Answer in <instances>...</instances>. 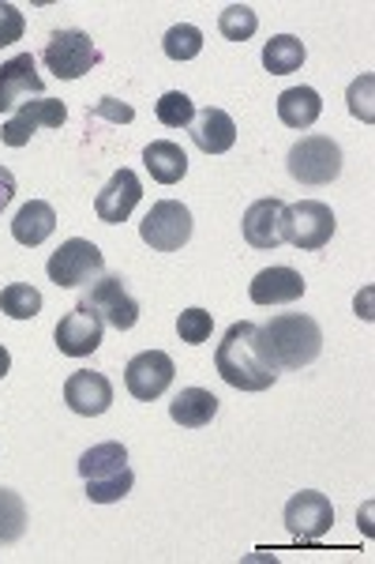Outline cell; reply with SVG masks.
<instances>
[{
    "label": "cell",
    "mask_w": 375,
    "mask_h": 564,
    "mask_svg": "<svg viewBox=\"0 0 375 564\" xmlns=\"http://www.w3.org/2000/svg\"><path fill=\"white\" fill-rule=\"evenodd\" d=\"M214 369L236 391H267L278 380V369L271 366L267 350L260 343V327L241 321L230 324L214 350Z\"/></svg>",
    "instance_id": "1"
},
{
    "label": "cell",
    "mask_w": 375,
    "mask_h": 564,
    "mask_svg": "<svg viewBox=\"0 0 375 564\" xmlns=\"http://www.w3.org/2000/svg\"><path fill=\"white\" fill-rule=\"evenodd\" d=\"M260 343L274 369H305L323 354V327L308 313H278L260 327Z\"/></svg>",
    "instance_id": "2"
},
{
    "label": "cell",
    "mask_w": 375,
    "mask_h": 564,
    "mask_svg": "<svg viewBox=\"0 0 375 564\" xmlns=\"http://www.w3.org/2000/svg\"><path fill=\"white\" fill-rule=\"evenodd\" d=\"M79 475L87 481V497L95 505H117L132 494L135 475L128 467V448L117 441H102L79 456Z\"/></svg>",
    "instance_id": "3"
},
{
    "label": "cell",
    "mask_w": 375,
    "mask_h": 564,
    "mask_svg": "<svg viewBox=\"0 0 375 564\" xmlns=\"http://www.w3.org/2000/svg\"><path fill=\"white\" fill-rule=\"evenodd\" d=\"M42 61L57 79H79V76H87L90 68L102 65V50H98L87 31L68 26V31L49 34V42H45V50H42Z\"/></svg>",
    "instance_id": "4"
},
{
    "label": "cell",
    "mask_w": 375,
    "mask_h": 564,
    "mask_svg": "<svg viewBox=\"0 0 375 564\" xmlns=\"http://www.w3.org/2000/svg\"><path fill=\"white\" fill-rule=\"evenodd\" d=\"M289 177L300 181V185H331L342 174V148L331 140V135H305L289 148Z\"/></svg>",
    "instance_id": "5"
},
{
    "label": "cell",
    "mask_w": 375,
    "mask_h": 564,
    "mask_svg": "<svg viewBox=\"0 0 375 564\" xmlns=\"http://www.w3.org/2000/svg\"><path fill=\"white\" fill-rule=\"evenodd\" d=\"M102 268H106V257L95 241L71 238L49 257V263H45V275H49V282H57L60 290H76L95 275H102Z\"/></svg>",
    "instance_id": "6"
},
{
    "label": "cell",
    "mask_w": 375,
    "mask_h": 564,
    "mask_svg": "<svg viewBox=\"0 0 375 564\" xmlns=\"http://www.w3.org/2000/svg\"><path fill=\"white\" fill-rule=\"evenodd\" d=\"M140 238L154 252H177L191 238V212L180 199H158L140 223Z\"/></svg>",
    "instance_id": "7"
},
{
    "label": "cell",
    "mask_w": 375,
    "mask_h": 564,
    "mask_svg": "<svg viewBox=\"0 0 375 564\" xmlns=\"http://www.w3.org/2000/svg\"><path fill=\"white\" fill-rule=\"evenodd\" d=\"M334 230H338L334 212L327 204H319V199H300V204L286 207V241L293 249H305V252L323 249L334 238Z\"/></svg>",
    "instance_id": "8"
},
{
    "label": "cell",
    "mask_w": 375,
    "mask_h": 564,
    "mask_svg": "<svg viewBox=\"0 0 375 564\" xmlns=\"http://www.w3.org/2000/svg\"><path fill=\"white\" fill-rule=\"evenodd\" d=\"M79 302H87L102 316V324L117 327V332H132V327L140 324V302L124 290L121 275H102L98 282H90V290Z\"/></svg>",
    "instance_id": "9"
},
{
    "label": "cell",
    "mask_w": 375,
    "mask_h": 564,
    "mask_svg": "<svg viewBox=\"0 0 375 564\" xmlns=\"http://www.w3.org/2000/svg\"><path fill=\"white\" fill-rule=\"evenodd\" d=\"M286 527L297 542H319L334 527L331 497L316 494V489H300V494H293L289 505H286Z\"/></svg>",
    "instance_id": "10"
},
{
    "label": "cell",
    "mask_w": 375,
    "mask_h": 564,
    "mask_svg": "<svg viewBox=\"0 0 375 564\" xmlns=\"http://www.w3.org/2000/svg\"><path fill=\"white\" fill-rule=\"evenodd\" d=\"M64 121H68V106H64L60 98H34V102H23L8 117L4 129H0V140H4L8 148H23V143H31V135L38 129H60Z\"/></svg>",
    "instance_id": "11"
},
{
    "label": "cell",
    "mask_w": 375,
    "mask_h": 564,
    "mask_svg": "<svg viewBox=\"0 0 375 564\" xmlns=\"http://www.w3.org/2000/svg\"><path fill=\"white\" fill-rule=\"evenodd\" d=\"M173 372H177V366H173L169 354L143 350V354H135V358L128 361L124 384H128V391H132V399H140V403H151V399H162L169 391Z\"/></svg>",
    "instance_id": "12"
},
{
    "label": "cell",
    "mask_w": 375,
    "mask_h": 564,
    "mask_svg": "<svg viewBox=\"0 0 375 564\" xmlns=\"http://www.w3.org/2000/svg\"><path fill=\"white\" fill-rule=\"evenodd\" d=\"M102 332H106L102 316H98L87 302H79L57 324L53 339H57V350L68 354V358H87V354H95L98 347H102Z\"/></svg>",
    "instance_id": "13"
},
{
    "label": "cell",
    "mask_w": 375,
    "mask_h": 564,
    "mask_svg": "<svg viewBox=\"0 0 375 564\" xmlns=\"http://www.w3.org/2000/svg\"><path fill=\"white\" fill-rule=\"evenodd\" d=\"M42 87L45 84L31 53H20V57L4 61V65H0V113L12 117L23 102L42 98Z\"/></svg>",
    "instance_id": "14"
},
{
    "label": "cell",
    "mask_w": 375,
    "mask_h": 564,
    "mask_svg": "<svg viewBox=\"0 0 375 564\" xmlns=\"http://www.w3.org/2000/svg\"><path fill=\"white\" fill-rule=\"evenodd\" d=\"M64 403L71 406V414L79 417H98L113 406V384L106 372L95 369H76L64 380Z\"/></svg>",
    "instance_id": "15"
},
{
    "label": "cell",
    "mask_w": 375,
    "mask_h": 564,
    "mask_svg": "<svg viewBox=\"0 0 375 564\" xmlns=\"http://www.w3.org/2000/svg\"><path fill=\"white\" fill-rule=\"evenodd\" d=\"M241 230H244V241H249L252 249H260V252L278 249V245L286 241V204L274 199V196L255 199L249 212H244Z\"/></svg>",
    "instance_id": "16"
},
{
    "label": "cell",
    "mask_w": 375,
    "mask_h": 564,
    "mask_svg": "<svg viewBox=\"0 0 375 564\" xmlns=\"http://www.w3.org/2000/svg\"><path fill=\"white\" fill-rule=\"evenodd\" d=\"M143 199V185L135 177V170H117L106 181V188L95 196V212L106 226H121L128 215L135 212V204Z\"/></svg>",
    "instance_id": "17"
},
{
    "label": "cell",
    "mask_w": 375,
    "mask_h": 564,
    "mask_svg": "<svg viewBox=\"0 0 375 564\" xmlns=\"http://www.w3.org/2000/svg\"><path fill=\"white\" fill-rule=\"evenodd\" d=\"M249 297L255 305H289L297 297H305V279L293 268H263L252 279Z\"/></svg>",
    "instance_id": "18"
},
{
    "label": "cell",
    "mask_w": 375,
    "mask_h": 564,
    "mask_svg": "<svg viewBox=\"0 0 375 564\" xmlns=\"http://www.w3.org/2000/svg\"><path fill=\"white\" fill-rule=\"evenodd\" d=\"M191 140H196V148L203 154H225L236 143L233 117L214 106L199 109V113L191 117Z\"/></svg>",
    "instance_id": "19"
},
{
    "label": "cell",
    "mask_w": 375,
    "mask_h": 564,
    "mask_svg": "<svg viewBox=\"0 0 375 564\" xmlns=\"http://www.w3.org/2000/svg\"><path fill=\"white\" fill-rule=\"evenodd\" d=\"M53 230H57V212L45 199H31L12 218V238L26 245V249H38L42 241H49Z\"/></svg>",
    "instance_id": "20"
},
{
    "label": "cell",
    "mask_w": 375,
    "mask_h": 564,
    "mask_svg": "<svg viewBox=\"0 0 375 564\" xmlns=\"http://www.w3.org/2000/svg\"><path fill=\"white\" fill-rule=\"evenodd\" d=\"M319 113H323V98H319L316 87H289L278 95V121L286 124V129H312L319 121Z\"/></svg>",
    "instance_id": "21"
},
{
    "label": "cell",
    "mask_w": 375,
    "mask_h": 564,
    "mask_svg": "<svg viewBox=\"0 0 375 564\" xmlns=\"http://www.w3.org/2000/svg\"><path fill=\"white\" fill-rule=\"evenodd\" d=\"M218 414V395L207 388H180L177 399L169 403V417L185 430H203Z\"/></svg>",
    "instance_id": "22"
},
{
    "label": "cell",
    "mask_w": 375,
    "mask_h": 564,
    "mask_svg": "<svg viewBox=\"0 0 375 564\" xmlns=\"http://www.w3.org/2000/svg\"><path fill=\"white\" fill-rule=\"evenodd\" d=\"M143 162L158 185H177V181L188 174V154L173 140H154L151 148L143 151Z\"/></svg>",
    "instance_id": "23"
},
{
    "label": "cell",
    "mask_w": 375,
    "mask_h": 564,
    "mask_svg": "<svg viewBox=\"0 0 375 564\" xmlns=\"http://www.w3.org/2000/svg\"><path fill=\"white\" fill-rule=\"evenodd\" d=\"M305 57H308L305 42L293 39V34H274V39L263 45V68H267L271 76H289V72H300Z\"/></svg>",
    "instance_id": "24"
},
{
    "label": "cell",
    "mask_w": 375,
    "mask_h": 564,
    "mask_svg": "<svg viewBox=\"0 0 375 564\" xmlns=\"http://www.w3.org/2000/svg\"><path fill=\"white\" fill-rule=\"evenodd\" d=\"M0 313H8L12 321H34L42 313V294L31 282H12L0 290Z\"/></svg>",
    "instance_id": "25"
},
{
    "label": "cell",
    "mask_w": 375,
    "mask_h": 564,
    "mask_svg": "<svg viewBox=\"0 0 375 564\" xmlns=\"http://www.w3.org/2000/svg\"><path fill=\"white\" fill-rule=\"evenodd\" d=\"M162 50H166L169 61H177V65H185V61H196L199 53H203V31L191 23H177L166 31V39H162Z\"/></svg>",
    "instance_id": "26"
},
{
    "label": "cell",
    "mask_w": 375,
    "mask_h": 564,
    "mask_svg": "<svg viewBox=\"0 0 375 564\" xmlns=\"http://www.w3.org/2000/svg\"><path fill=\"white\" fill-rule=\"evenodd\" d=\"M26 531V505L15 489H0V545L20 542Z\"/></svg>",
    "instance_id": "27"
},
{
    "label": "cell",
    "mask_w": 375,
    "mask_h": 564,
    "mask_svg": "<svg viewBox=\"0 0 375 564\" xmlns=\"http://www.w3.org/2000/svg\"><path fill=\"white\" fill-rule=\"evenodd\" d=\"M218 31H222V39H230V42H249L252 34L260 31V15H255L249 4H230L222 15H218Z\"/></svg>",
    "instance_id": "28"
},
{
    "label": "cell",
    "mask_w": 375,
    "mask_h": 564,
    "mask_svg": "<svg viewBox=\"0 0 375 564\" xmlns=\"http://www.w3.org/2000/svg\"><path fill=\"white\" fill-rule=\"evenodd\" d=\"M154 113H158V121L166 124V129H188L191 117H196V106H191V98L185 90H166V95L154 102Z\"/></svg>",
    "instance_id": "29"
},
{
    "label": "cell",
    "mask_w": 375,
    "mask_h": 564,
    "mask_svg": "<svg viewBox=\"0 0 375 564\" xmlns=\"http://www.w3.org/2000/svg\"><path fill=\"white\" fill-rule=\"evenodd\" d=\"M210 332H214V316H210L207 308H185V313L177 316V335H180V343H188V347L207 343Z\"/></svg>",
    "instance_id": "30"
},
{
    "label": "cell",
    "mask_w": 375,
    "mask_h": 564,
    "mask_svg": "<svg viewBox=\"0 0 375 564\" xmlns=\"http://www.w3.org/2000/svg\"><path fill=\"white\" fill-rule=\"evenodd\" d=\"M372 87H375V76H361L350 84V113L361 117V121H375V109H372Z\"/></svg>",
    "instance_id": "31"
},
{
    "label": "cell",
    "mask_w": 375,
    "mask_h": 564,
    "mask_svg": "<svg viewBox=\"0 0 375 564\" xmlns=\"http://www.w3.org/2000/svg\"><path fill=\"white\" fill-rule=\"evenodd\" d=\"M23 31H26V20H23L20 8H15V4H0V50H4V45L20 42Z\"/></svg>",
    "instance_id": "32"
},
{
    "label": "cell",
    "mask_w": 375,
    "mask_h": 564,
    "mask_svg": "<svg viewBox=\"0 0 375 564\" xmlns=\"http://www.w3.org/2000/svg\"><path fill=\"white\" fill-rule=\"evenodd\" d=\"M95 117H109V121H117V124H128L135 117V109L117 102V98H102V102L95 106Z\"/></svg>",
    "instance_id": "33"
},
{
    "label": "cell",
    "mask_w": 375,
    "mask_h": 564,
    "mask_svg": "<svg viewBox=\"0 0 375 564\" xmlns=\"http://www.w3.org/2000/svg\"><path fill=\"white\" fill-rule=\"evenodd\" d=\"M12 196H15V177L8 166H0V215H4L8 204H12Z\"/></svg>",
    "instance_id": "34"
},
{
    "label": "cell",
    "mask_w": 375,
    "mask_h": 564,
    "mask_svg": "<svg viewBox=\"0 0 375 564\" xmlns=\"http://www.w3.org/2000/svg\"><path fill=\"white\" fill-rule=\"evenodd\" d=\"M8 369H12V354H8L4 347H0V380L8 377Z\"/></svg>",
    "instance_id": "35"
}]
</instances>
